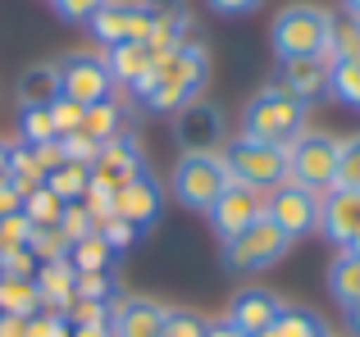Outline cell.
I'll return each instance as SVG.
<instances>
[{
    "instance_id": "1",
    "label": "cell",
    "mask_w": 360,
    "mask_h": 337,
    "mask_svg": "<svg viewBox=\"0 0 360 337\" xmlns=\"http://www.w3.org/2000/svg\"><path fill=\"white\" fill-rule=\"evenodd\" d=\"M205 73H210V55H205L201 41H183L174 51L155 55V69H150V91L146 110H183L201 96L205 87Z\"/></svg>"
},
{
    "instance_id": "2",
    "label": "cell",
    "mask_w": 360,
    "mask_h": 337,
    "mask_svg": "<svg viewBox=\"0 0 360 337\" xmlns=\"http://www.w3.org/2000/svg\"><path fill=\"white\" fill-rule=\"evenodd\" d=\"M306 119H310L306 100H297L292 91H283L278 82H264L242 110V137H255V142H269V146H283V151H288V146L310 128Z\"/></svg>"
},
{
    "instance_id": "3",
    "label": "cell",
    "mask_w": 360,
    "mask_h": 337,
    "mask_svg": "<svg viewBox=\"0 0 360 337\" xmlns=\"http://www.w3.org/2000/svg\"><path fill=\"white\" fill-rule=\"evenodd\" d=\"M333 9L297 0V5H283L269 23V41L278 60H306V55H324L328 60V37H333Z\"/></svg>"
},
{
    "instance_id": "4",
    "label": "cell",
    "mask_w": 360,
    "mask_h": 337,
    "mask_svg": "<svg viewBox=\"0 0 360 337\" xmlns=\"http://www.w3.org/2000/svg\"><path fill=\"white\" fill-rule=\"evenodd\" d=\"M219 160L229 183H246L255 192H269L288 178V151L269 142H255V137H233V142L219 146Z\"/></svg>"
},
{
    "instance_id": "5",
    "label": "cell",
    "mask_w": 360,
    "mask_h": 337,
    "mask_svg": "<svg viewBox=\"0 0 360 337\" xmlns=\"http://www.w3.org/2000/svg\"><path fill=\"white\" fill-rule=\"evenodd\" d=\"M292 251V237L274 219H255L251 228H242L233 242H224V269L229 274H264Z\"/></svg>"
},
{
    "instance_id": "6",
    "label": "cell",
    "mask_w": 360,
    "mask_h": 337,
    "mask_svg": "<svg viewBox=\"0 0 360 337\" xmlns=\"http://www.w3.org/2000/svg\"><path fill=\"white\" fill-rule=\"evenodd\" d=\"M229 173H224V160L219 151H187L174 160V173H169V192H174L178 205L187 210H210V201L224 192Z\"/></svg>"
},
{
    "instance_id": "7",
    "label": "cell",
    "mask_w": 360,
    "mask_h": 337,
    "mask_svg": "<svg viewBox=\"0 0 360 337\" xmlns=\"http://www.w3.org/2000/svg\"><path fill=\"white\" fill-rule=\"evenodd\" d=\"M338 142L342 137L333 133H319V128H306L297 142L288 146V178L310 192H328L338 173Z\"/></svg>"
},
{
    "instance_id": "8",
    "label": "cell",
    "mask_w": 360,
    "mask_h": 337,
    "mask_svg": "<svg viewBox=\"0 0 360 337\" xmlns=\"http://www.w3.org/2000/svg\"><path fill=\"white\" fill-rule=\"evenodd\" d=\"M55 78H60V96L78 100V105L115 100L110 64H105V55H96V51H69L64 60H55Z\"/></svg>"
},
{
    "instance_id": "9",
    "label": "cell",
    "mask_w": 360,
    "mask_h": 337,
    "mask_svg": "<svg viewBox=\"0 0 360 337\" xmlns=\"http://www.w3.org/2000/svg\"><path fill=\"white\" fill-rule=\"evenodd\" d=\"M319 196L324 192H310V187L283 178L278 187L264 192V219H274L292 242H301V237H310V232L319 228Z\"/></svg>"
},
{
    "instance_id": "10",
    "label": "cell",
    "mask_w": 360,
    "mask_h": 337,
    "mask_svg": "<svg viewBox=\"0 0 360 337\" xmlns=\"http://www.w3.org/2000/svg\"><path fill=\"white\" fill-rule=\"evenodd\" d=\"M260 214H264V192H255V187H246V183H224V192L210 201L205 219H210V228H214L219 242H233L242 228H251Z\"/></svg>"
},
{
    "instance_id": "11",
    "label": "cell",
    "mask_w": 360,
    "mask_h": 337,
    "mask_svg": "<svg viewBox=\"0 0 360 337\" xmlns=\"http://www.w3.org/2000/svg\"><path fill=\"white\" fill-rule=\"evenodd\" d=\"M174 142L187 151H219L229 142V124H224L219 105L210 100H192V105L174 110Z\"/></svg>"
},
{
    "instance_id": "12",
    "label": "cell",
    "mask_w": 360,
    "mask_h": 337,
    "mask_svg": "<svg viewBox=\"0 0 360 337\" xmlns=\"http://www.w3.org/2000/svg\"><path fill=\"white\" fill-rule=\"evenodd\" d=\"M91 37L101 46H119V41H146L150 37V14L141 0H105V5L91 14Z\"/></svg>"
},
{
    "instance_id": "13",
    "label": "cell",
    "mask_w": 360,
    "mask_h": 337,
    "mask_svg": "<svg viewBox=\"0 0 360 337\" xmlns=\"http://www.w3.org/2000/svg\"><path fill=\"white\" fill-rule=\"evenodd\" d=\"M115 214H119V219H128L137 232L155 228V219L165 214V187H160L150 173L128 178L123 187H115Z\"/></svg>"
},
{
    "instance_id": "14",
    "label": "cell",
    "mask_w": 360,
    "mask_h": 337,
    "mask_svg": "<svg viewBox=\"0 0 360 337\" xmlns=\"http://www.w3.org/2000/svg\"><path fill=\"white\" fill-rule=\"evenodd\" d=\"M283 305H288V301H283L274 287H242V292L229 301L224 319H229L242 337H255V333L274 329V319L283 315Z\"/></svg>"
},
{
    "instance_id": "15",
    "label": "cell",
    "mask_w": 360,
    "mask_h": 337,
    "mask_svg": "<svg viewBox=\"0 0 360 337\" xmlns=\"http://www.w3.org/2000/svg\"><path fill=\"white\" fill-rule=\"evenodd\" d=\"M169 305L155 296H115L110 301V337H160Z\"/></svg>"
},
{
    "instance_id": "16",
    "label": "cell",
    "mask_w": 360,
    "mask_h": 337,
    "mask_svg": "<svg viewBox=\"0 0 360 337\" xmlns=\"http://www.w3.org/2000/svg\"><path fill=\"white\" fill-rule=\"evenodd\" d=\"M338 251H347V242L360 232V192L356 187H328L319 196V228Z\"/></svg>"
},
{
    "instance_id": "17",
    "label": "cell",
    "mask_w": 360,
    "mask_h": 337,
    "mask_svg": "<svg viewBox=\"0 0 360 337\" xmlns=\"http://www.w3.org/2000/svg\"><path fill=\"white\" fill-rule=\"evenodd\" d=\"M137 173H146V160H141V146H137V137H132V133L105 142L96 151V160H91V178L105 183V187H123L128 178H137Z\"/></svg>"
},
{
    "instance_id": "18",
    "label": "cell",
    "mask_w": 360,
    "mask_h": 337,
    "mask_svg": "<svg viewBox=\"0 0 360 337\" xmlns=\"http://www.w3.org/2000/svg\"><path fill=\"white\" fill-rule=\"evenodd\" d=\"M150 14V37L146 46L155 55L174 51V46L187 41V32H192V9H187V0H141Z\"/></svg>"
},
{
    "instance_id": "19",
    "label": "cell",
    "mask_w": 360,
    "mask_h": 337,
    "mask_svg": "<svg viewBox=\"0 0 360 337\" xmlns=\"http://www.w3.org/2000/svg\"><path fill=\"white\" fill-rule=\"evenodd\" d=\"M278 82L283 91H292L297 100H319L328 96V60L324 55H306V60H278Z\"/></svg>"
},
{
    "instance_id": "20",
    "label": "cell",
    "mask_w": 360,
    "mask_h": 337,
    "mask_svg": "<svg viewBox=\"0 0 360 337\" xmlns=\"http://www.w3.org/2000/svg\"><path fill=\"white\" fill-rule=\"evenodd\" d=\"M73 278H78V269H73L69 260L37 265L32 287H37V296H41V310H55V315L69 310V305H73Z\"/></svg>"
},
{
    "instance_id": "21",
    "label": "cell",
    "mask_w": 360,
    "mask_h": 337,
    "mask_svg": "<svg viewBox=\"0 0 360 337\" xmlns=\"http://www.w3.org/2000/svg\"><path fill=\"white\" fill-rule=\"evenodd\" d=\"M105 64H110V78H115V87H137L141 78L150 73V64H155V51H150L146 41H119L105 51Z\"/></svg>"
},
{
    "instance_id": "22",
    "label": "cell",
    "mask_w": 360,
    "mask_h": 337,
    "mask_svg": "<svg viewBox=\"0 0 360 337\" xmlns=\"http://www.w3.org/2000/svg\"><path fill=\"white\" fill-rule=\"evenodd\" d=\"M78 133H87L96 146L115 142V137L128 133V110L119 105V100H101V105H87V114H82V128Z\"/></svg>"
},
{
    "instance_id": "23",
    "label": "cell",
    "mask_w": 360,
    "mask_h": 337,
    "mask_svg": "<svg viewBox=\"0 0 360 337\" xmlns=\"http://www.w3.org/2000/svg\"><path fill=\"white\" fill-rule=\"evenodd\" d=\"M328 296H333L338 305H360V256L352 251H338L333 265H328Z\"/></svg>"
},
{
    "instance_id": "24",
    "label": "cell",
    "mask_w": 360,
    "mask_h": 337,
    "mask_svg": "<svg viewBox=\"0 0 360 337\" xmlns=\"http://www.w3.org/2000/svg\"><path fill=\"white\" fill-rule=\"evenodd\" d=\"M255 337H328V324L319 319L310 305H283V315L274 319V329H264Z\"/></svg>"
},
{
    "instance_id": "25",
    "label": "cell",
    "mask_w": 360,
    "mask_h": 337,
    "mask_svg": "<svg viewBox=\"0 0 360 337\" xmlns=\"http://www.w3.org/2000/svg\"><path fill=\"white\" fill-rule=\"evenodd\" d=\"M60 96V78H55V64H27L18 73V105H51Z\"/></svg>"
},
{
    "instance_id": "26",
    "label": "cell",
    "mask_w": 360,
    "mask_h": 337,
    "mask_svg": "<svg viewBox=\"0 0 360 337\" xmlns=\"http://www.w3.org/2000/svg\"><path fill=\"white\" fill-rule=\"evenodd\" d=\"M69 265L78 269V274H96V269H110L115 265V246H110L105 237H101L96 228L87 232V237H78L69 246Z\"/></svg>"
},
{
    "instance_id": "27",
    "label": "cell",
    "mask_w": 360,
    "mask_h": 337,
    "mask_svg": "<svg viewBox=\"0 0 360 337\" xmlns=\"http://www.w3.org/2000/svg\"><path fill=\"white\" fill-rule=\"evenodd\" d=\"M9 183L18 187V192H37V187H46V168L37 160V151L27 142H14L9 146Z\"/></svg>"
},
{
    "instance_id": "28",
    "label": "cell",
    "mask_w": 360,
    "mask_h": 337,
    "mask_svg": "<svg viewBox=\"0 0 360 337\" xmlns=\"http://www.w3.org/2000/svg\"><path fill=\"white\" fill-rule=\"evenodd\" d=\"M46 187H51V192L60 196L64 205L82 201V196H87V187H91V164H78V160H64V164L55 168L51 178H46Z\"/></svg>"
},
{
    "instance_id": "29",
    "label": "cell",
    "mask_w": 360,
    "mask_h": 337,
    "mask_svg": "<svg viewBox=\"0 0 360 337\" xmlns=\"http://www.w3.org/2000/svg\"><path fill=\"white\" fill-rule=\"evenodd\" d=\"M37 310H41V296H37L32 278H0V315H23V319H32Z\"/></svg>"
},
{
    "instance_id": "30",
    "label": "cell",
    "mask_w": 360,
    "mask_h": 337,
    "mask_svg": "<svg viewBox=\"0 0 360 337\" xmlns=\"http://www.w3.org/2000/svg\"><path fill=\"white\" fill-rule=\"evenodd\" d=\"M18 142H27V146L60 142L55 119H51V105H18Z\"/></svg>"
},
{
    "instance_id": "31",
    "label": "cell",
    "mask_w": 360,
    "mask_h": 337,
    "mask_svg": "<svg viewBox=\"0 0 360 337\" xmlns=\"http://www.w3.org/2000/svg\"><path fill=\"white\" fill-rule=\"evenodd\" d=\"M64 214V201L51 192V187H37V192L23 196V219L32 223V228H55Z\"/></svg>"
},
{
    "instance_id": "32",
    "label": "cell",
    "mask_w": 360,
    "mask_h": 337,
    "mask_svg": "<svg viewBox=\"0 0 360 337\" xmlns=\"http://www.w3.org/2000/svg\"><path fill=\"white\" fill-rule=\"evenodd\" d=\"M328 96H338L342 105L360 110V60L328 64Z\"/></svg>"
},
{
    "instance_id": "33",
    "label": "cell",
    "mask_w": 360,
    "mask_h": 337,
    "mask_svg": "<svg viewBox=\"0 0 360 337\" xmlns=\"http://www.w3.org/2000/svg\"><path fill=\"white\" fill-rule=\"evenodd\" d=\"M360 60V23L356 18H333V37H328V64Z\"/></svg>"
},
{
    "instance_id": "34",
    "label": "cell",
    "mask_w": 360,
    "mask_h": 337,
    "mask_svg": "<svg viewBox=\"0 0 360 337\" xmlns=\"http://www.w3.org/2000/svg\"><path fill=\"white\" fill-rule=\"evenodd\" d=\"M119 296V283L110 269H96V274H78L73 278V301H115Z\"/></svg>"
},
{
    "instance_id": "35",
    "label": "cell",
    "mask_w": 360,
    "mask_h": 337,
    "mask_svg": "<svg viewBox=\"0 0 360 337\" xmlns=\"http://www.w3.org/2000/svg\"><path fill=\"white\" fill-rule=\"evenodd\" d=\"M27 251L37 256V265H55V260H69V237L60 228H32Z\"/></svg>"
},
{
    "instance_id": "36",
    "label": "cell",
    "mask_w": 360,
    "mask_h": 337,
    "mask_svg": "<svg viewBox=\"0 0 360 337\" xmlns=\"http://www.w3.org/2000/svg\"><path fill=\"white\" fill-rule=\"evenodd\" d=\"M333 187H356V192H360V133L338 142V173H333Z\"/></svg>"
},
{
    "instance_id": "37",
    "label": "cell",
    "mask_w": 360,
    "mask_h": 337,
    "mask_svg": "<svg viewBox=\"0 0 360 337\" xmlns=\"http://www.w3.org/2000/svg\"><path fill=\"white\" fill-rule=\"evenodd\" d=\"M160 337H205V315L187 310V305H169Z\"/></svg>"
},
{
    "instance_id": "38",
    "label": "cell",
    "mask_w": 360,
    "mask_h": 337,
    "mask_svg": "<svg viewBox=\"0 0 360 337\" xmlns=\"http://www.w3.org/2000/svg\"><path fill=\"white\" fill-rule=\"evenodd\" d=\"M82 114H87V105H78V100H69V96H55L51 100V119H55V133H60V137L78 133Z\"/></svg>"
},
{
    "instance_id": "39",
    "label": "cell",
    "mask_w": 360,
    "mask_h": 337,
    "mask_svg": "<svg viewBox=\"0 0 360 337\" xmlns=\"http://www.w3.org/2000/svg\"><path fill=\"white\" fill-rule=\"evenodd\" d=\"M55 228L64 232V237H69V246L78 237H87L91 228H96V223H91V214H87V205L82 201H73V205H64V214H60V223H55Z\"/></svg>"
},
{
    "instance_id": "40",
    "label": "cell",
    "mask_w": 360,
    "mask_h": 337,
    "mask_svg": "<svg viewBox=\"0 0 360 337\" xmlns=\"http://www.w3.org/2000/svg\"><path fill=\"white\" fill-rule=\"evenodd\" d=\"M32 274H37V256L27 246L0 251V278H32Z\"/></svg>"
},
{
    "instance_id": "41",
    "label": "cell",
    "mask_w": 360,
    "mask_h": 337,
    "mask_svg": "<svg viewBox=\"0 0 360 337\" xmlns=\"http://www.w3.org/2000/svg\"><path fill=\"white\" fill-rule=\"evenodd\" d=\"M27 242H32V223L23 219V210H18V214H5V219H0V251L27 246Z\"/></svg>"
},
{
    "instance_id": "42",
    "label": "cell",
    "mask_w": 360,
    "mask_h": 337,
    "mask_svg": "<svg viewBox=\"0 0 360 337\" xmlns=\"http://www.w3.org/2000/svg\"><path fill=\"white\" fill-rule=\"evenodd\" d=\"M105 5V0H51V9L64 23H91V14Z\"/></svg>"
},
{
    "instance_id": "43",
    "label": "cell",
    "mask_w": 360,
    "mask_h": 337,
    "mask_svg": "<svg viewBox=\"0 0 360 337\" xmlns=\"http://www.w3.org/2000/svg\"><path fill=\"white\" fill-rule=\"evenodd\" d=\"M96 232H101V237H105V242H110V246H115V256H119V251H123V246H132V242H137V228H132V223H128V219H119V214H110V219H105V223H101V228H96Z\"/></svg>"
},
{
    "instance_id": "44",
    "label": "cell",
    "mask_w": 360,
    "mask_h": 337,
    "mask_svg": "<svg viewBox=\"0 0 360 337\" xmlns=\"http://www.w3.org/2000/svg\"><path fill=\"white\" fill-rule=\"evenodd\" d=\"M60 151H64V160H78V164H91V160H96V151H101V146L91 142L87 133H69V137H60Z\"/></svg>"
},
{
    "instance_id": "45",
    "label": "cell",
    "mask_w": 360,
    "mask_h": 337,
    "mask_svg": "<svg viewBox=\"0 0 360 337\" xmlns=\"http://www.w3.org/2000/svg\"><path fill=\"white\" fill-rule=\"evenodd\" d=\"M205 5H210L214 14H224V18H242V14H255L264 0H205Z\"/></svg>"
},
{
    "instance_id": "46",
    "label": "cell",
    "mask_w": 360,
    "mask_h": 337,
    "mask_svg": "<svg viewBox=\"0 0 360 337\" xmlns=\"http://www.w3.org/2000/svg\"><path fill=\"white\" fill-rule=\"evenodd\" d=\"M18 210H23V192L5 178V183H0V219H5V214H18Z\"/></svg>"
},
{
    "instance_id": "47",
    "label": "cell",
    "mask_w": 360,
    "mask_h": 337,
    "mask_svg": "<svg viewBox=\"0 0 360 337\" xmlns=\"http://www.w3.org/2000/svg\"><path fill=\"white\" fill-rule=\"evenodd\" d=\"M0 337H27V319L23 315H0Z\"/></svg>"
},
{
    "instance_id": "48",
    "label": "cell",
    "mask_w": 360,
    "mask_h": 337,
    "mask_svg": "<svg viewBox=\"0 0 360 337\" xmlns=\"http://www.w3.org/2000/svg\"><path fill=\"white\" fill-rule=\"evenodd\" d=\"M205 337H242L229 319H205Z\"/></svg>"
},
{
    "instance_id": "49",
    "label": "cell",
    "mask_w": 360,
    "mask_h": 337,
    "mask_svg": "<svg viewBox=\"0 0 360 337\" xmlns=\"http://www.w3.org/2000/svg\"><path fill=\"white\" fill-rule=\"evenodd\" d=\"M69 337H110V324H78L69 329Z\"/></svg>"
},
{
    "instance_id": "50",
    "label": "cell",
    "mask_w": 360,
    "mask_h": 337,
    "mask_svg": "<svg viewBox=\"0 0 360 337\" xmlns=\"http://www.w3.org/2000/svg\"><path fill=\"white\" fill-rule=\"evenodd\" d=\"M347 333H352V337H360V305H347Z\"/></svg>"
},
{
    "instance_id": "51",
    "label": "cell",
    "mask_w": 360,
    "mask_h": 337,
    "mask_svg": "<svg viewBox=\"0 0 360 337\" xmlns=\"http://www.w3.org/2000/svg\"><path fill=\"white\" fill-rule=\"evenodd\" d=\"M9 146H14V142H5V137H0V183L9 178Z\"/></svg>"
},
{
    "instance_id": "52",
    "label": "cell",
    "mask_w": 360,
    "mask_h": 337,
    "mask_svg": "<svg viewBox=\"0 0 360 337\" xmlns=\"http://www.w3.org/2000/svg\"><path fill=\"white\" fill-rule=\"evenodd\" d=\"M342 14H347V18H356V23H360V0H342Z\"/></svg>"
},
{
    "instance_id": "53",
    "label": "cell",
    "mask_w": 360,
    "mask_h": 337,
    "mask_svg": "<svg viewBox=\"0 0 360 337\" xmlns=\"http://www.w3.org/2000/svg\"><path fill=\"white\" fill-rule=\"evenodd\" d=\"M347 251H352V256H360V232H356L352 242H347Z\"/></svg>"
}]
</instances>
